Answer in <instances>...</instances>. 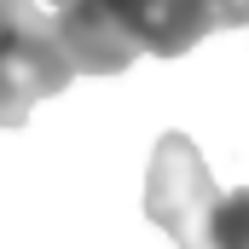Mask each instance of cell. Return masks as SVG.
I'll list each match as a JSON object with an SVG mask.
<instances>
[{
	"mask_svg": "<svg viewBox=\"0 0 249 249\" xmlns=\"http://www.w3.org/2000/svg\"><path fill=\"white\" fill-rule=\"evenodd\" d=\"M75 64L41 0H0V127H23L41 99H58Z\"/></svg>",
	"mask_w": 249,
	"mask_h": 249,
	"instance_id": "6da1fadb",
	"label": "cell"
},
{
	"mask_svg": "<svg viewBox=\"0 0 249 249\" xmlns=\"http://www.w3.org/2000/svg\"><path fill=\"white\" fill-rule=\"evenodd\" d=\"M220 197L203 151L191 145V133H162L151 151V174H145V220L162 226L174 249H209Z\"/></svg>",
	"mask_w": 249,
	"mask_h": 249,
	"instance_id": "7a4b0ae2",
	"label": "cell"
},
{
	"mask_svg": "<svg viewBox=\"0 0 249 249\" xmlns=\"http://www.w3.org/2000/svg\"><path fill=\"white\" fill-rule=\"evenodd\" d=\"M249 0H151L145 12V53L151 58H180L214 29H244Z\"/></svg>",
	"mask_w": 249,
	"mask_h": 249,
	"instance_id": "3957f363",
	"label": "cell"
},
{
	"mask_svg": "<svg viewBox=\"0 0 249 249\" xmlns=\"http://www.w3.org/2000/svg\"><path fill=\"white\" fill-rule=\"evenodd\" d=\"M209 249H249V186H238V191L220 197V214H214Z\"/></svg>",
	"mask_w": 249,
	"mask_h": 249,
	"instance_id": "277c9868",
	"label": "cell"
},
{
	"mask_svg": "<svg viewBox=\"0 0 249 249\" xmlns=\"http://www.w3.org/2000/svg\"><path fill=\"white\" fill-rule=\"evenodd\" d=\"M47 6H53V12H64V6H70V0H47Z\"/></svg>",
	"mask_w": 249,
	"mask_h": 249,
	"instance_id": "5b68a950",
	"label": "cell"
}]
</instances>
